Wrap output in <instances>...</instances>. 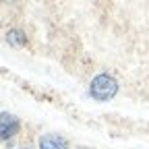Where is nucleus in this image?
I'll return each mask as SVG.
<instances>
[{
  "label": "nucleus",
  "mask_w": 149,
  "mask_h": 149,
  "mask_svg": "<svg viewBox=\"0 0 149 149\" xmlns=\"http://www.w3.org/2000/svg\"><path fill=\"white\" fill-rule=\"evenodd\" d=\"M118 89H120V85H118V79L114 77V74L100 72V74H95V77L89 81L87 93H89V97H93L95 102L106 104V102H110V100L116 97Z\"/></svg>",
  "instance_id": "1"
},
{
  "label": "nucleus",
  "mask_w": 149,
  "mask_h": 149,
  "mask_svg": "<svg viewBox=\"0 0 149 149\" xmlns=\"http://www.w3.org/2000/svg\"><path fill=\"white\" fill-rule=\"evenodd\" d=\"M19 133H21V120L10 112H2L0 114V137H2V141H13Z\"/></svg>",
  "instance_id": "2"
},
{
  "label": "nucleus",
  "mask_w": 149,
  "mask_h": 149,
  "mask_svg": "<svg viewBox=\"0 0 149 149\" xmlns=\"http://www.w3.org/2000/svg\"><path fill=\"white\" fill-rule=\"evenodd\" d=\"M37 149H70L68 141L56 133H44L37 139Z\"/></svg>",
  "instance_id": "3"
},
{
  "label": "nucleus",
  "mask_w": 149,
  "mask_h": 149,
  "mask_svg": "<svg viewBox=\"0 0 149 149\" xmlns=\"http://www.w3.org/2000/svg\"><path fill=\"white\" fill-rule=\"evenodd\" d=\"M6 42L15 48H25L27 46V35L21 29H10V31H6Z\"/></svg>",
  "instance_id": "4"
},
{
  "label": "nucleus",
  "mask_w": 149,
  "mask_h": 149,
  "mask_svg": "<svg viewBox=\"0 0 149 149\" xmlns=\"http://www.w3.org/2000/svg\"><path fill=\"white\" fill-rule=\"evenodd\" d=\"M74 149H91V147H74Z\"/></svg>",
  "instance_id": "5"
},
{
  "label": "nucleus",
  "mask_w": 149,
  "mask_h": 149,
  "mask_svg": "<svg viewBox=\"0 0 149 149\" xmlns=\"http://www.w3.org/2000/svg\"><path fill=\"white\" fill-rule=\"evenodd\" d=\"M21 149H31V147H25V145H23V147H21Z\"/></svg>",
  "instance_id": "6"
}]
</instances>
